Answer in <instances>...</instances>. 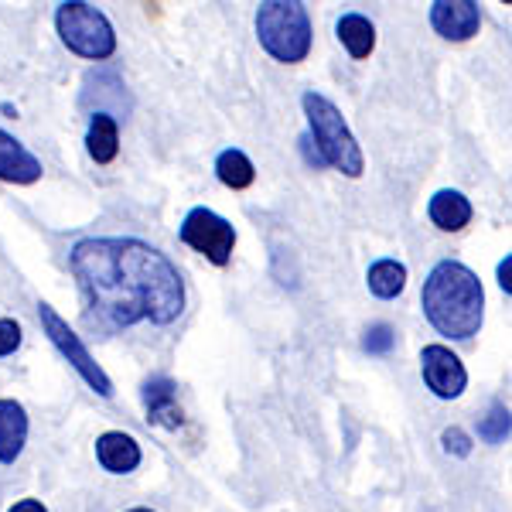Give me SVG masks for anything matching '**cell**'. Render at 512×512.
Wrapping results in <instances>:
<instances>
[{
  "instance_id": "cell-23",
  "label": "cell",
  "mask_w": 512,
  "mask_h": 512,
  "mask_svg": "<svg viewBox=\"0 0 512 512\" xmlns=\"http://www.w3.org/2000/svg\"><path fill=\"white\" fill-rule=\"evenodd\" d=\"M509 274H512V256L506 253V260H499V287L506 294H512V280H509Z\"/></svg>"
},
{
  "instance_id": "cell-5",
  "label": "cell",
  "mask_w": 512,
  "mask_h": 512,
  "mask_svg": "<svg viewBox=\"0 0 512 512\" xmlns=\"http://www.w3.org/2000/svg\"><path fill=\"white\" fill-rule=\"evenodd\" d=\"M55 28L69 52L82 55L89 62H103L117 52V31L106 21L103 11H96L86 0H65L55 11Z\"/></svg>"
},
{
  "instance_id": "cell-21",
  "label": "cell",
  "mask_w": 512,
  "mask_h": 512,
  "mask_svg": "<svg viewBox=\"0 0 512 512\" xmlns=\"http://www.w3.org/2000/svg\"><path fill=\"white\" fill-rule=\"evenodd\" d=\"M441 448L454 454V458H468V454H472V437L461 431V427H448V431L441 434Z\"/></svg>"
},
{
  "instance_id": "cell-10",
  "label": "cell",
  "mask_w": 512,
  "mask_h": 512,
  "mask_svg": "<svg viewBox=\"0 0 512 512\" xmlns=\"http://www.w3.org/2000/svg\"><path fill=\"white\" fill-rule=\"evenodd\" d=\"M41 178V161L21 140H14L7 130H0V181L7 185H35Z\"/></svg>"
},
{
  "instance_id": "cell-22",
  "label": "cell",
  "mask_w": 512,
  "mask_h": 512,
  "mask_svg": "<svg viewBox=\"0 0 512 512\" xmlns=\"http://www.w3.org/2000/svg\"><path fill=\"white\" fill-rule=\"evenodd\" d=\"M18 345H21V325L11 318H0V355L18 352Z\"/></svg>"
},
{
  "instance_id": "cell-1",
  "label": "cell",
  "mask_w": 512,
  "mask_h": 512,
  "mask_svg": "<svg viewBox=\"0 0 512 512\" xmlns=\"http://www.w3.org/2000/svg\"><path fill=\"white\" fill-rule=\"evenodd\" d=\"M69 263L89 308L110 328L171 325L185 311V280L175 263L140 239H82Z\"/></svg>"
},
{
  "instance_id": "cell-6",
  "label": "cell",
  "mask_w": 512,
  "mask_h": 512,
  "mask_svg": "<svg viewBox=\"0 0 512 512\" xmlns=\"http://www.w3.org/2000/svg\"><path fill=\"white\" fill-rule=\"evenodd\" d=\"M38 318H41V328H45L48 342L62 352V359L69 362V366L76 369V373L86 379V383L93 386L103 400H110V396H113V379L106 376V369L99 366L93 355H89V349L82 345V338L69 328V321L59 318V311H55L52 304H45V301L38 304Z\"/></svg>"
},
{
  "instance_id": "cell-13",
  "label": "cell",
  "mask_w": 512,
  "mask_h": 512,
  "mask_svg": "<svg viewBox=\"0 0 512 512\" xmlns=\"http://www.w3.org/2000/svg\"><path fill=\"white\" fill-rule=\"evenodd\" d=\"M96 458L110 475H130L140 465V444L123 431H106L96 441Z\"/></svg>"
},
{
  "instance_id": "cell-2",
  "label": "cell",
  "mask_w": 512,
  "mask_h": 512,
  "mask_svg": "<svg viewBox=\"0 0 512 512\" xmlns=\"http://www.w3.org/2000/svg\"><path fill=\"white\" fill-rule=\"evenodd\" d=\"M420 304H424V315L437 332L444 338H458V342L478 335L485 318L482 280L458 260H441L427 274Z\"/></svg>"
},
{
  "instance_id": "cell-14",
  "label": "cell",
  "mask_w": 512,
  "mask_h": 512,
  "mask_svg": "<svg viewBox=\"0 0 512 512\" xmlns=\"http://www.w3.org/2000/svg\"><path fill=\"white\" fill-rule=\"evenodd\" d=\"M427 216L441 233H461V229L472 222V202H468L461 192H454V188H441L431 202H427Z\"/></svg>"
},
{
  "instance_id": "cell-11",
  "label": "cell",
  "mask_w": 512,
  "mask_h": 512,
  "mask_svg": "<svg viewBox=\"0 0 512 512\" xmlns=\"http://www.w3.org/2000/svg\"><path fill=\"white\" fill-rule=\"evenodd\" d=\"M144 407H147V420L158 427H168V431H178L181 427V407H178V386L171 383L168 376L147 379L144 390Z\"/></svg>"
},
{
  "instance_id": "cell-19",
  "label": "cell",
  "mask_w": 512,
  "mask_h": 512,
  "mask_svg": "<svg viewBox=\"0 0 512 512\" xmlns=\"http://www.w3.org/2000/svg\"><path fill=\"white\" fill-rule=\"evenodd\" d=\"M478 437L489 444H502L509 437V407H502V403H495L489 410V417L478 420Z\"/></svg>"
},
{
  "instance_id": "cell-7",
  "label": "cell",
  "mask_w": 512,
  "mask_h": 512,
  "mask_svg": "<svg viewBox=\"0 0 512 512\" xmlns=\"http://www.w3.org/2000/svg\"><path fill=\"white\" fill-rule=\"evenodd\" d=\"M181 243L192 246L195 253H202L209 263L226 267L233 260L236 250V229L229 219H222L212 209H192L181 222Z\"/></svg>"
},
{
  "instance_id": "cell-18",
  "label": "cell",
  "mask_w": 512,
  "mask_h": 512,
  "mask_svg": "<svg viewBox=\"0 0 512 512\" xmlns=\"http://www.w3.org/2000/svg\"><path fill=\"white\" fill-rule=\"evenodd\" d=\"M216 175L226 188H233V192H243V188H250L256 181V168L253 161L246 158L243 151H236V147H229V151H222L216 158Z\"/></svg>"
},
{
  "instance_id": "cell-4",
  "label": "cell",
  "mask_w": 512,
  "mask_h": 512,
  "mask_svg": "<svg viewBox=\"0 0 512 512\" xmlns=\"http://www.w3.org/2000/svg\"><path fill=\"white\" fill-rule=\"evenodd\" d=\"M256 38L274 62H304L311 55L308 7L301 0H263L256 11Z\"/></svg>"
},
{
  "instance_id": "cell-20",
  "label": "cell",
  "mask_w": 512,
  "mask_h": 512,
  "mask_svg": "<svg viewBox=\"0 0 512 512\" xmlns=\"http://www.w3.org/2000/svg\"><path fill=\"white\" fill-rule=\"evenodd\" d=\"M396 345V332L390 325H373L366 332V338H362V349H366L369 355H386Z\"/></svg>"
},
{
  "instance_id": "cell-24",
  "label": "cell",
  "mask_w": 512,
  "mask_h": 512,
  "mask_svg": "<svg viewBox=\"0 0 512 512\" xmlns=\"http://www.w3.org/2000/svg\"><path fill=\"white\" fill-rule=\"evenodd\" d=\"M7 512H48V509L41 506L38 499H21V502H14V506L7 509Z\"/></svg>"
},
{
  "instance_id": "cell-12",
  "label": "cell",
  "mask_w": 512,
  "mask_h": 512,
  "mask_svg": "<svg viewBox=\"0 0 512 512\" xmlns=\"http://www.w3.org/2000/svg\"><path fill=\"white\" fill-rule=\"evenodd\" d=\"M28 441V410L18 400H0V465H14Z\"/></svg>"
},
{
  "instance_id": "cell-3",
  "label": "cell",
  "mask_w": 512,
  "mask_h": 512,
  "mask_svg": "<svg viewBox=\"0 0 512 512\" xmlns=\"http://www.w3.org/2000/svg\"><path fill=\"white\" fill-rule=\"evenodd\" d=\"M301 106H304V117H308L311 137H315V144H318L321 161H325L328 168L342 171L345 178H362L366 158H362V147L355 144L342 110L321 93H304Z\"/></svg>"
},
{
  "instance_id": "cell-15",
  "label": "cell",
  "mask_w": 512,
  "mask_h": 512,
  "mask_svg": "<svg viewBox=\"0 0 512 512\" xmlns=\"http://www.w3.org/2000/svg\"><path fill=\"white\" fill-rule=\"evenodd\" d=\"M86 151L96 164H113L120 154V127L110 113H96L86 130Z\"/></svg>"
},
{
  "instance_id": "cell-25",
  "label": "cell",
  "mask_w": 512,
  "mask_h": 512,
  "mask_svg": "<svg viewBox=\"0 0 512 512\" xmlns=\"http://www.w3.org/2000/svg\"><path fill=\"white\" fill-rule=\"evenodd\" d=\"M127 512H154V509H127Z\"/></svg>"
},
{
  "instance_id": "cell-16",
  "label": "cell",
  "mask_w": 512,
  "mask_h": 512,
  "mask_svg": "<svg viewBox=\"0 0 512 512\" xmlns=\"http://www.w3.org/2000/svg\"><path fill=\"white\" fill-rule=\"evenodd\" d=\"M335 35L345 45V52L359 62L376 52V28H373V21L362 18V14H342V18H338Z\"/></svg>"
},
{
  "instance_id": "cell-9",
  "label": "cell",
  "mask_w": 512,
  "mask_h": 512,
  "mask_svg": "<svg viewBox=\"0 0 512 512\" xmlns=\"http://www.w3.org/2000/svg\"><path fill=\"white\" fill-rule=\"evenodd\" d=\"M431 24L444 41H472L482 28L475 0H434Z\"/></svg>"
},
{
  "instance_id": "cell-8",
  "label": "cell",
  "mask_w": 512,
  "mask_h": 512,
  "mask_svg": "<svg viewBox=\"0 0 512 512\" xmlns=\"http://www.w3.org/2000/svg\"><path fill=\"white\" fill-rule=\"evenodd\" d=\"M420 373H424L427 390L437 400H458L468 386L465 366H461V359L448 345H424V352H420Z\"/></svg>"
},
{
  "instance_id": "cell-17",
  "label": "cell",
  "mask_w": 512,
  "mask_h": 512,
  "mask_svg": "<svg viewBox=\"0 0 512 512\" xmlns=\"http://www.w3.org/2000/svg\"><path fill=\"white\" fill-rule=\"evenodd\" d=\"M366 284L376 297L393 301V297H400L403 287H407V267H403L400 260H376L366 274Z\"/></svg>"
},
{
  "instance_id": "cell-26",
  "label": "cell",
  "mask_w": 512,
  "mask_h": 512,
  "mask_svg": "<svg viewBox=\"0 0 512 512\" xmlns=\"http://www.w3.org/2000/svg\"><path fill=\"white\" fill-rule=\"evenodd\" d=\"M499 4H506V7H509V4H512V0H499Z\"/></svg>"
}]
</instances>
